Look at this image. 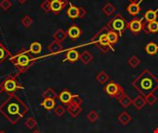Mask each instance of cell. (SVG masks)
<instances>
[{
	"instance_id": "obj_1",
	"label": "cell",
	"mask_w": 158,
	"mask_h": 133,
	"mask_svg": "<svg viewBox=\"0 0 158 133\" xmlns=\"http://www.w3.org/2000/svg\"><path fill=\"white\" fill-rule=\"evenodd\" d=\"M28 111L29 108L26 104L14 94H9L0 106V114L13 125L18 123Z\"/></svg>"
},
{
	"instance_id": "obj_2",
	"label": "cell",
	"mask_w": 158,
	"mask_h": 133,
	"mask_svg": "<svg viewBox=\"0 0 158 133\" xmlns=\"http://www.w3.org/2000/svg\"><path fill=\"white\" fill-rule=\"evenodd\" d=\"M131 86L138 91L141 95L146 97L151 94H155V92L158 90V78L149 69H144L133 80Z\"/></svg>"
},
{
	"instance_id": "obj_3",
	"label": "cell",
	"mask_w": 158,
	"mask_h": 133,
	"mask_svg": "<svg viewBox=\"0 0 158 133\" xmlns=\"http://www.w3.org/2000/svg\"><path fill=\"white\" fill-rule=\"evenodd\" d=\"M29 52H30V50H27V49L23 48L15 56L10 57L11 62L16 66L18 74L24 73L34 63L35 58L31 56Z\"/></svg>"
},
{
	"instance_id": "obj_4",
	"label": "cell",
	"mask_w": 158,
	"mask_h": 133,
	"mask_svg": "<svg viewBox=\"0 0 158 133\" xmlns=\"http://www.w3.org/2000/svg\"><path fill=\"white\" fill-rule=\"evenodd\" d=\"M108 28L103 27L92 39V42L94 44H95V45L101 49L103 51V53L106 54L108 53L110 50L111 51H115V48L113 47V45L109 43L108 39H107V31H108Z\"/></svg>"
},
{
	"instance_id": "obj_5",
	"label": "cell",
	"mask_w": 158,
	"mask_h": 133,
	"mask_svg": "<svg viewBox=\"0 0 158 133\" xmlns=\"http://www.w3.org/2000/svg\"><path fill=\"white\" fill-rule=\"evenodd\" d=\"M128 26H129V22L121 14H117L113 19H111L108 21L106 25V27L109 30L116 31L119 37H122L123 33L128 29Z\"/></svg>"
},
{
	"instance_id": "obj_6",
	"label": "cell",
	"mask_w": 158,
	"mask_h": 133,
	"mask_svg": "<svg viewBox=\"0 0 158 133\" xmlns=\"http://www.w3.org/2000/svg\"><path fill=\"white\" fill-rule=\"evenodd\" d=\"M103 91L104 93L108 95L109 97L112 98H116V99H119L124 94V89L122 88V86L120 84H118L116 81H108L106 83V85H105L103 87Z\"/></svg>"
},
{
	"instance_id": "obj_7",
	"label": "cell",
	"mask_w": 158,
	"mask_h": 133,
	"mask_svg": "<svg viewBox=\"0 0 158 133\" xmlns=\"http://www.w3.org/2000/svg\"><path fill=\"white\" fill-rule=\"evenodd\" d=\"M0 89L8 94H14L17 90L19 89H22V86H20L16 79V77L14 76H8L6 79H5L1 83H0Z\"/></svg>"
},
{
	"instance_id": "obj_8",
	"label": "cell",
	"mask_w": 158,
	"mask_h": 133,
	"mask_svg": "<svg viewBox=\"0 0 158 133\" xmlns=\"http://www.w3.org/2000/svg\"><path fill=\"white\" fill-rule=\"evenodd\" d=\"M87 12L82 6H77L69 3V7L67 10V15L70 19H82L86 16Z\"/></svg>"
},
{
	"instance_id": "obj_9",
	"label": "cell",
	"mask_w": 158,
	"mask_h": 133,
	"mask_svg": "<svg viewBox=\"0 0 158 133\" xmlns=\"http://www.w3.org/2000/svg\"><path fill=\"white\" fill-rule=\"evenodd\" d=\"M143 19H144V18L132 19L129 22V26H128V29L131 31V32H132L134 35H138L142 31H144L145 24L143 22Z\"/></svg>"
},
{
	"instance_id": "obj_10",
	"label": "cell",
	"mask_w": 158,
	"mask_h": 133,
	"mask_svg": "<svg viewBox=\"0 0 158 133\" xmlns=\"http://www.w3.org/2000/svg\"><path fill=\"white\" fill-rule=\"evenodd\" d=\"M51 4V11L55 14L59 13L62 9H64L69 4L68 0H50Z\"/></svg>"
},
{
	"instance_id": "obj_11",
	"label": "cell",
	"mask_w": 158,
	"mask_h": 133,
	"mask_svg": "<svg viewBox=\"0 0 158 133\" xmlns=\"http://www.w3.org/2000/svg\"><path fill=\"white\" fill-rule=\"evenodd\" d=\"M67 34L68 36L71 39V40H77L81 37V35L82 34V31L81 29L76 25V24H72L67 31Z\"/></svg>"
},
{
	"instance_id": "obj_12",
	"label": "cell",
	"mask_w": 158,
	"mask_h": 133,
	"mask_svg": "<svg viewBox=\"0 0 158 133\" xmlns=\"http://www.w3.org/2000/svg\"><path fill=\"white\" fill-rule=\"evenodd\" d=\"M143 0H140L139 2H133V3H131L128 6H127V12L131 15L132 17H136L140 12H141V6H140V3L142 2Z\"/></svg>"
},
{
	"instance_id": "obj_13",
	"label": "cell",
	"mask_w": 158,
	"mask_h": 133,
	"mask_svg": "<svg viewBox=\"0 0 158 133\" xmlns=\"http://www.w3.org/2000/svg\"><path fill=\"white\" fill-rule=\"evenodd\" d=\"M72 95H73V94H72L69 90H64V91H62V92L59 94V95H58L57 98L59 99V101H60L62 104H64V105H66V106H69V105L70 104Z\"/></svg>"
},
{
	"instance_id": "obj_14",
	"label": "cell",
	"mask_w": 158,
	"mask_h": 133,
	"mask_svg": "<svg viewBox=\"0 0 158 133\" xmlns=\"http://www.w3.org/2000/svg\"><path fill=\"white\" fill-rule=\"evenodd\" d=\"M80 59V53L76 49H69L66 53V59L70 63H75Z\"/></svg>"
},
{
	"instance_id": "obj_15",
	"label": "cell",
	"mask_w": 158,
	"mask_h": 133,
	"mask_svg": "<svg viewBox=\"0 0 158 133\" xmlns=\"http://www.w3.org/2000/svg\"><path fill=\"white\" fill-rule=\"evenodd\" d=\"M132 105H133V106H134L137 110L143 109V108L145 106V105H146L145 97H143V96L141 95V94L137 95V96L132 100Z\"/></svg>"
},
{
	"instance_id": "obj_16",
	"label": "cell",
	"mask_w": 158,
	"mask_h": 133,
	"mask_svg": "<svg viewBox=\"0 0 158 133\" xmlns=\"http://www.w3.org/2000/svg\"><path fill=\"white\" fill-rule=\"evenodd\" d=\"M94 59V56L87 50L83 51L81 54H80V60L83 65H89Z\"/></svg>"
},
{
	"instance_id": "obj_17",
	"label": "cell",
	"mask_w": 158,
	"mask_h": 133,
	"mask_svg": "<svg viewBox=\"0 0 158 133\" xmlns=\"http://www.w3.org/2000/svg\"><path fill=\"white\" fill-rule=\"evenodd\" d=\"M67 112L72 117V118H77L81 112H82V108L81 106H72V105H69L67 106Z\"/></svg>"
},
{
	"instance_id": "obj_18",
	"label": "cell",
	"mask_w": 158,
	"mask_h": 133,
	"mask_svg": "<svg viewBox=\"0 0 158 133\" xmlns=\"http://www.w3.org/2000/svg\"><path fill=\"white\" fill-rule=\"evenodd\" d=\"M144 50L149 56H155L158 53V44L155 42H150L145 45Z\"/></svg>"
},
{
	"instance_id": "obj_19",
	"label": "cell",
	"mask_w": 158,
	"mask_h": 133,
	"mask_svg": "<svg viewBox=\"0 0 158 133\" xmlns=\"http://www.w3.org/2000/svg\"><path fill=\"white\" fill-rule=\"evenodd\" d=\"M47 49L51 54H57V53H59V52H61L63 50V47H62L61 43H58L56 41H53L47 46Z\"/></svg>"
},
{
	"instance_id": "obj_20",
	"label": "cell",
	"mask_w": 158,
	"mask_h": 133,
	"mask_svg": "<svg viewBox=\"0 0 158 133\" xmlns=\"http://www.w3.org/2000/svg\"><path fill=\"white\" fill-rule=\"evenodd\" d=\"M118 104L124 108H128L132 105V99L126 94H124L119 99H118Z\"/></svg>"
},
{
	"instance_id": "obj_21",
	"label": "cell",
	"mask_w": 158,
	"mask_h": 133,
	"mask_svg": "<svg viewBox=\"0 0 158 133\" xmlns=\"http://www.w3.org/2000/svg\"><path fill=\"white\" fill-rule=\"evenodd\" d=\"M144 32L146 34H150V33H156L158 32V21L155 20L152 22H148L147 25L145 26L144 29Z\"/></svg>"
},
{
	"instance_id": "obj_22",
	"label": "cell",
	"mask_w": 158,
	"mask_h": 133,
	"mask_svg": "<svg viewBox=\"0 0 158 133\" xmlns=\"http://www.w3.org/2000/svg\"><path fill=\"white\" fill-rule=\"evenodd\" d=\"M157 13L158 8L154 10V9H149L146 11V13L144 14V20L147 22H152L157 19Z\"/></svg>"
},
{
	"instance_id": "obj_23",
	"label": "cell",
	"mask_w": 158,
	"mask_h": 133,
	"mask_svg": "<svg viewBox=\"0 0 158 133\" xmlns=\"http://www.w3.org/2000/svg\"><path fill=\"white\" fill-rule=\"evenodd\" d=\"M67 36H68L67 32H66L64 30H62V29H58V30L54 32V34H53V37H54L55 41H56V42H58V43L64 42V41L66 40Z\"/></svg>"
},
{
	"instance_id": "obj_24",
	"label": "cell",
	"mask_w": 158,
	"mask_h": 133,
	"mask_svg": "<svg viewBox=\"0 0 158 133\" xmlns=\"http://www.w3.org/2000/svg\"><path fill=\"white\" fill-rule=\"evenodd\" d=\"M97 82L101 85H104L106 83H107V81H109V76L108 74L105 71V70H101L95 77Z\"/></svg>"
},
{
	"instance_id": "obj_25",
	"label": "cell",
	"mask_w": 158,
	"mask_h": 133,
	"mask_svg": "<svg viewBox=\"0 0 158 133\" xmlns=\"http://www.w3.org/2000/svg\"><path fill=\"white\" fill-rule=\"evenodd\" d=\"M118 120L123 126H126V125H128V124L132 120V118H131V116L128 112L124 111V112H122V113L118 117Z\"/></svg>"
},
{
	"instance_id": "obj_26",
	"label": "cell",
	"mask_w": 158,
	"mask_h": 133,
	"mask_svg": "<svg viewBox=\"0 0 158 133\" xmlns=\"http://www.w3.org/2000/svg\"><path fill=\"white\" fill-rule=\"evenodd\" d=\"M117 8L115 6H113L111 3H106L103 7H102V11L106 16H111L116 12Z\"/></svg>"
},
{
	"instance_id": "obj_27",
	"label": "cell",
	"mask_w": 158,
	"mask_h": 133,
	"mask_svg": "<svg viewBox=\"0 0 158 133\" xmlns=\"http://www.w3.org/2000/svg\"><path fill=\"white\" fill-rule=\"evenodd\" d=\"M107 39H108L109 43L112 45H114V44H116L118 42L119 36H118V34L116 31H111V30H108V31H107Z\"/></svg>"
},
{
	"instance_id": "obj_28",
	"label": "cell",
	"mask_w": 158,
	"mask_h": 133,
	"mask_svg": "<svg viewBox=\"0 0 158 133\" xmlns=\"http://www.w3.org/2000/svg\"><path fill=\"white\" fill-rule=\"evenodd\" d=\"M42 106L46 109V110H52L55 108L56 106V102L54 99H49V98H45L44 99V101L42 102Z\"/></svg>"
},
{
	"instance_id": "obj_29",
	"label": "cell",
	"mask_w": 158,
	"mask_h": 133,
	"mask_svg": "<svg viewBox=\"0 0 158 133\" xmlns=\"http://www.w3.org/2000/svg\"><path fill=\"white\" fill-rule=\"evenodd\" d=\"M43 97H44V99H45V98H49V99H56V98H57L58 97V95H57V94L52 89V88H47L44 93H43Z\"/></svg>"
},
{
	"instance_id": "obj_30",
	"label": "cell",
	"mask_w": 158,
	"mask_h": 133,
	"mask_svg": "<svg viewBox=\"0 0 158 133\" xmlns=\"http://www.w3.org/2000/svg\"><path fill=\"white\" fill-rule=\"evenodd\" d=\"M29 50H30L31 53H32L34 55H37L42 51V44L40 43H38V42H33V43L31 44Z\"/></svg>"
},
{
	"instance_id": "obj_31",
	"label": "cell",
	"mask_w": 158,
	"mask_h": 133,
	"mask_svg": "<svg viewBox=\"0 0 158 133\" xmlns=\"http://www.w3.org/2000/svg\"><path fill=\"white\" fill-rule=\"evenodd\" d=\"M7 57H10L8 51L5 48V46L0 43V64L3 63Z\"/></svg>"
},
{
	"instance_id": "obj_32",
	"label": "cell",
	"mask_w": 158,
	"mask_h": 133,
	"mask_svg": "<svg viewBox=\"0 0 158 133\" xmlns=\"http://www.w3.org/2000/svg\"><path fill=\"white\" fill-rule=\"evenodd\" d=\"M128 64L132 68V69H135L137 68L140 64H141V60L139 59V57H137L136 56H132L129 58L128 60Z\"/></svg>"
},
{
	"instance_id": "obj_33",
	"label": "cell",
	"mask_w": 158,
	"mask_h": 133,
	"mask_svg": "<svg viewBox=\"0 0 158 133\" xmlns=\"http://www.w3.org/2000/svg\"><path fill=\"white\" fill-rule=\"evenodd\" d=\"M99 118V115L95 110H92L87 114V119L91 122V123H94L98 120Z\"/></svg>"
},
{
	"instance_id": "obj_34",
	"label": "cell",
	"mask_w": 158,
	"mask_h": 133,
	"mask_svg": "<svg viewBox=\"0 0 158 133\" xmlns=\"http://www.w3.org/2000/svg\"><path fill=\"white\" fill-rule=\"evenodd\" d=\"M20 22H21V24H22L25 28H29V27H31V24L33 23V19H32L30 16L26 15V16H24V17L21 19Z\"/></svg>"
},
{
	"instance_id": "obj_35",
	"label": "cell",
	"mask_w": 158,
	"mask_h": 133,
	"mask_svg": "<svg viewBox=\"0 0 158 133\" xmlns=\"http://www.w3.org/2000/svg\"><path fill=\"white\" fill-rule=\"evenodd\" d=\"M81 104H82V99L81 98V96L79 94H73L69 105L76 106H81Z\"/></svg>"
},
{
	"instance_id": "obj_36",
	"label": "cell",
	"mask_w": 158,
	"mask_h": 133,
	"mask_svg": "<svg viewBox=\"0 0 158 133\" xmlns=\"http://www.w3.org/2000/svg\"><path fill=\"white\" fill-rule=\"evenodd\" d=\"M25 126H26L29 130H33V129L37 126V121H36L33 118H29L25 121Z\"/></svg>"
},
{
	"instance_id": "obj_37",
	"label": "cell",
	"mask_w": 158,
	"mask_h": 133,
	"mask_svg": "<svg viewBox=\"0 0 158 133\" xmlns=\"http://www.w3.org/2000/svg\"><path fill=\"white\" fill-rule=\"evenodd\" d=\"M145 100H146V104L149 105L150 106H154L156 103L157 96H156L154 94H149L148 96L145 97Z\"/></svg>"
},
{
	"instance_id": "obj_38",
	"label": "cell",
	"mask_w": 158,
	"mask_h": 133,
	"mask_svg": "<svg viewBox=\"0 0 158 133\" xmlns=\"http://www.w3.org/2000/svg\"><path fill=\"white\" fill-rule=\"evenodd\" d=\"M41 8L44 12L48 13L51 11V4H50V0H44L42 4H41Z\"/></svg>"
},
{
	"instance_id": "obj_39",
	"label": "cell",
	"mask_w": 158,
	"mask_h": 133,
	"mask_svg": "<svg viewBox=\"0 0 158 133\" xmlns=\"http://www.w3.org/2000/svg\"><path fill=\"white\" fill-rule=\"evenodd\" d=\"M12 6V3L9 0H1L0 2V7L3 10H8Z\"/></svg>"
},
{
	"instance_id": "obj_40",
	"label": "cell",
	"mask_w": 158,
	"mask_h": 133,
	"mask_svg": "<svg viewBox=\"0 0 158 133\" xmlns=\"http://www.w3.org/2000/svg\"><path fill=\"white\" fill-rule=\"evenodd\" d=\"M54 112H55V114H56L57 117H62V116L65 114L66 109L64 108V106H56V107L55 108Z\"/></svg>"
},
{
	"instance_id": "obj_41",
	"label": "cell",
	"mask_w": 158,
	"mask_h": 133,
	"mask_svg": "<svg viewBox=\"0 0 158 133\" xmlns=\"http://www.w3.org/2000/svg\"><path fill=\"white\" fill-rule=\"evenodd\" d=\"M26 1H27V0H18V2H19V3H20V4H24Z\"/></svg>"
},
{
	"instance_id": "obj_42",
	"label": "cell",
	"mask_w": 158,
	"mask_h": 133,
	"mask_svg": "<svg viewBox=\"0 0 158 133\" xmlns=\"http://www.w3.org/2000/svg\"><path fill=\"white\" fill-rule=\"evenodd\" d=\"M154 133H158V128L155 129V131H154Z\"/></svg>"
},
{
	"instance_id": "obj_43",
	"label": "cell",
	"mask_w": 158,
	"mask_h": 133,
	"mask_svg": "<svg viewBox=\"0 0 158 133\" xmlns=\"http://www.w3.org/2000/svg\"><path fill=\"white\" fill-rule=\"evenodd\" d=\"M129 1H131V3H133V2H137L138 0H129Z\"/></svg>"
},
{
	"instance_id": "obj_44",
	"label": "cell",
	"mask_w": 158,
	"mask_h": 133,
	"mask_svg": "<svg viewBox=\"0 0 158 133\" xmlns=\"http://www.w3.org/2000/svg\"><path fill=\"white\" fill-rule=\"evenodd\" d=\"M31 133H41V132H40L39 131H37V130H36V131H34L33 132H31Z\"/></svg>"
},
{
	"instance_id": "obj_45",
	"label": "cell",
	"mask_w": 158,
	"mask_h": 133,
	"mask_svg": "<svg viewBox=\"0 0 158 133\" xmlns=\"http://www.w3.org/2000/svg\"><path fill=\"white\" fill-rule=\"evenodd\" d=\"M0 133H6L5 131H0Z\"/></svg>"
}]
</instances>
